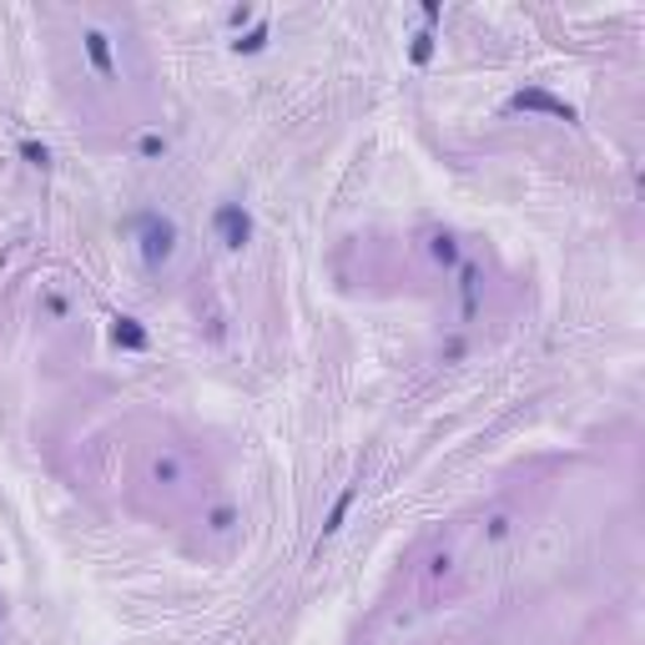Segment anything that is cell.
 I'll return each mask as SVG.
<instances>
[{"instance_id":"cell-1","label":"cell","mask_w":645,"mask_h":645,"mask_svg":"<svg viewBox=\"0 0 645 645\" xmlns=\"http://www.w3.org/2000/svg\"><path fill=\"white\" fill-rule=\"evenodd\" d=\"M514 535H519V514H514V510H489L485 519H479V529H475V554L504 550Z\"/></svg>"},{"instance_id":"cell-2","label":"cell","mask_w":645,"mask_h":645,"mask_svg":"<svg viewBox=\"0 0 645 645\" xmlns=\"http://www.w3.org/2000/svg\"><path fill=\"white\" fill-rule=\"evenodd\" d=\"M142 252H146V263H152V267H167V263H171V252H177V227L162 223V217H152Z\"/></svg>"}]
</instances>
